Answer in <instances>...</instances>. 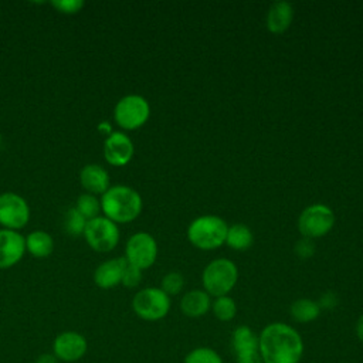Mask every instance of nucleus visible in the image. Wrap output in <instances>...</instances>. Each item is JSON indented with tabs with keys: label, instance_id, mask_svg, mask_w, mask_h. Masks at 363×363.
Wrapping results in <instances>:
<instances>
[{
	"label": "nucleus",
	"instance_id": "1",
	"mask_svg": "<svg viewBox=\"0 0 363 363\" xmlns=\"http://www.w3.org/2000/svg\"><path fill=\"white\" fill-rule=\"evenodd\" d=\"M303 347L299 332L285 322H272L258 335V352L264 363H299Z\"/></svg>",
	"mask_w": 363,
	"mask_h": 363
},
{
	"label": "nucleus",
	"instance_id": "2",
	"mask_svg": "<svg viewBox=\"0 0 363 363\" xmlns=\"http://www.w3.org/2000/svg\"><path fill=\"white\" fill-rule=\"evenodd\" d=\"M101 210L113 223H130L142 211L140 194L130 186L115 184L101 194Z\"/></svg>",
	"mask_w": 363,
	"mask_h": 363
},
{
	"label": "nucleus",
	"instance_id": "3",
	"mask_svg": "<svg viewBox=\"0 0 363 363\" xmlns=\"http://www.w3.org/2000/svg\"><path fill=\"white\" fill-rule=\"evenodd\" d=\"M228 224L218 216L206 214L194 218L187 227L189 241L199 250L207 251L225 242Z\"/></svg>",
	"mask_w": 363,
	"mask_h": 363
},
{
	"label": "nucleus",
	"instance_id": "4",
	"mask_svg": "<svg viewBox=\"0 0 363 363\" xmlns=\"http://www.w3.org/2000/svg\"><path fill=\"white\" fill-rule=\"evenodd\" d=\"M238 279V268L228 258H217L206 265L201 274L204 291L214 298L228 295Z\"/></svg>",
	"mask_w": 363,
	"mask_h": 363
},
{
	"label": "nucleus",
	"instance_id": "5",
	"mask_svg": "<svg viewBox=\"0 0 363 363\" xmlns=\"http://www.w3.org/2000/svg\"><path fill=\"white\" fill-rule=\"evenodd\" d=\"M150 116V105L147 99L138 94H129L122 96L115 108V122L126 130H133L143 126Z\"/></svg>",
	"mask_w": 363,
	"mask_h": 363
},
{
	"label": "nucleus",
	"instance_id": "6",
	"mask_svg": "<svg viewBox=\"0 0 363 363\" xmlns=\"http://www.w3.org/2000/svg\"><path fill=\"white\" fill-rule=\"evenodd\" d=\"M170 296L160 288H143L132 299L133 312L143 320L155 322L163 319L170 311Z\"/></svg>",
	"mask_w": 363,
	"mask_h": 363
},
{
	"label": "nucleus",
	"instance_id": "7",
	"mask_svg": "<svg viewBox=\"0 0 363 363\" xmlns=\"http://www.w3.org/2000/svg\"><path fill=\"white\" fill-rule=\"evenodd\" d=\"M335 225L333 210L322 203H315L303 208L298 217V230L305 238H319L326 235Z\"/></svg>",
	"mask_w": 363,
	"mask_h": 363
},
{
	"label": "nucleus",
	"instance_id": "8",
	"mask_svg": "<svg viewBox=\"0 0 363 363\" xmlns=\"http://www.w3.org/2000/svg\"><path fill=\"white\" fill-rule=\"evenodd\" d=\"M82 235L92 250L98 252H108L118 245L121 234L116 223L105 216H98L86 221Z\"/></svg>",
	"mask_w": 363,
	"mask_h": 363
},
{
	"label": "nucleus",
	"instance_id": "9",
	"mask_svg": "<svg viewBox=\"0 0 363 363\" xmlns=\"http://www.w3.org/2000/svg\"><path fill=\"white\" fill-rule=\"evenodd\" d=\"M157 258V242L152 234L139 231L132 234L125 245V259L142 271L152 267Z\"/></svg>",
	"mask_w": 363,
	"mask_h": 363
},
{
	"label": "nucleus",
	"instance_id": "10",
	"mask_svg": "<svg viewBox=\"0 0 363 363\" xmlns=\"http://www.w3.org/2000/svg\"><path fill=\"white\" fill-rule=\"evenodd\" d=\"M30 220V207L26 199L13 191L0 194V224L9 230H20Z\"/></svg>",
	"mask_w": 363,
	"mask_h": 363
},
{
	"label": "nucleus",
	"instance_id": "11",
	"mask_svg": "<svg viewBox=\"0 0 363 363\" xmlns=\"http://www.w3.org/2000/svg\"><path fill=\"white\" fill-rule=\"evenodd\" d=\"M86 350L88 342L85 336L75 330L62 332L52 342V354L65 363H72L82 359Z\"/></svg>",
	"mask_w": 363,
	"mask_h": 363
},
{
	"label": "nucleus",
	"instance_id": "12",
	"mask_svg": "<svg viewBox=\"0 0 363 363\" xmlns=\"http://www.w3.org/2000/svg\"><path fill=\"white\" fill-rule=\"evenodd\" d=\"M133 142L123 132L113 130L104 140V157L112 166L121 167L128 164L133 157Z\"/></svg>",
	"mask_w": 363,
	"mask_h": 363
},
{
	"label": "nucleus",
	"instance_id": "13",
	"mask_svg": "<svg viewBox=\"0 0 363 363\" xmlns=\"http://www.w3.org/2000/svg\"><path fill=\"white\" fill-rule=\"evenodd\" d=\"M26 252L24 237L14 230L0 228V268L16 265Z\"/></svg>",
	"mask_w": 363,
	"mask_h": 363
},
{
	"label": "nucleus",
	"instance_id": "14",
	"mask_svg": "<svg viewBox=\"0 0 363 363\" xmlns=\"http://www.w3.org/2000/svg\"><path fill=\"white\" fill-rule=\"evenodd\" d=\"M126 267L125 257H116L99 264L94 272V281L96 286L102 289H111L122 282L123 269Z\"/></svg>",
	"mask_w": 363,
	"mask_h": 363
},
{
	"label": "nucleus",
	"instance_id": "15",
	"mask_svg": "<svg viewBox=\"0 0 363 363\" xmlns=\"http://www.w3.org/2000/svg\"><path fill=\"white\" fill-rule=\"evenodd\" d=\"M79 182L91 194H104L109 186V173L98 163H88L79 170Z\"/></svg>",
	"mask_w": 363,
	"mask_h": 363
},
{
	"label": "nucleus",
	"instance_id": "16",
	"mask_svg": "<svg viewBox=\"0 0 363 363\" xmlns=\"http://www.w3.org/2000/svg\"><path fill=\"white\" fill-rule=\"evenodd\" d=\"M294 20V6L288 1H275L267 11L265 24L274 34H281L289 28Z\"/></svg>",
	"mask_w": 363,
	"mask_h": 363
},
{
	"label": "nucleus",
	"instance_id": "17",
	"mask_svg": "<svg viewBox=\"0 0 363 363\" xmlns=\"http://www.w3.org/2000/svg\"><path fill=\"white\" fill-rule=\"evenodd\" d=\"M180 309L189 318H201L211 309L210 295L204 289H191L183 295Z\"/></svg>",
	"mask_w": 363,
	"mask_h": 363
},
{
	"label": "nucleus",
	"instance_id": "18",
	"mask_svg": "<svg viewBox=\"0 0 363 363\" xmlns=\"http://www.w3.org/2000/svg\"><path fill=\"white\" fill-rule=\"evenodd\" d=\"M24 240L26 251H28L33 257L44 258L54 251V238L44 230H34L24 237Z\"/></svg>",
	"mask_w": 363,
	"mask_h": 363
},
{
	"label": "nucleus",
	"instance_id": "19",
	"mask_svg": "<svg viewBox=\"0 0 363 363\" xmlns=\"http://www.w3.org/2000/svg\"><path fill=\"white\" fill-rule=\"evenodd\" d=\"M320 306L318 301H312L309 298H299L294 301L289 306V313L292 319L298 323H309L318 319L320 315Z\"/></svg>",
	"mask_w": 363,
	"mask_h": 363
},
{
	"label": "nucleus",
	"instance_id": "20",
	"mask_svg": "<svg viewBox=\"0 0 363 363\" xmlns=\"http://www.w3.org/2000/svg\"><path fill=\"white\" fill-rule=\"evenodd\" d=\"M252 242H254V235L248 225H245L242 223L228 225L225 244L230 248H233L235 251H245L252 245Z\"/></svg>",
	"mask_w": 363,
	"mask_h": 363
},
{
	"label": "nucleus",
	"instance_id": "21",
	"mask_svg": "<svg viewBox=\"0 0 363 363\" xmlns=\"http://www.w3.org/2000/svg\"><path fill=\"white\" fill-rule=\"evenodd\" d=\"M231 347L235 354L247 350H255L258 349V335L250 326H237L231 335Z\"/></svg>",
	"mask_w": 363,
	"mask_h": 363
},
{
	"label": "nucleus",
	"instance_id": "22",
	"mask_svg": "<svg viewBox=\"0 0 363 363\" xmlns=\"http://www.w3.org/2000/svg\"><path fill=\"white\" fill-rule=\"evenodd\" d=\"M211 311H213L214 316L218 320L228 322V320H233V318L235 316L237 305H235V301L231 296L224 295V296L216 298L211 302Z\"/></svg>",
	"mask_w": 363,
	"mask_h": 363
},
{
	"label": "nucleus",
	"instance_id": "23",
	"mask_svg": "<svg viewBox=\"0 0 363 363\" xmlns=\"http://www.w3.org/2000/svg\"><path fill=\"white\" fill-rule=\"evenodd\" d=\"M85 224H86V218L82 217V214L75 207H69L65 211L62 225H64V231L71 237L82 235L85 230Z\"/></svg>",
	"mask_w": 363,
	"mask_h": 363
},
{
	"label": "nucleus",
	"instance_id": "24",
	"mask_svg": "<svg viewBox=\"0 0 363 363\" xmlns=\"http://www.w3.org/2000/svg\"><path fill=\"white\" fill-rule=\"evenodd\" d=\"M74 207L86 218V221L98 217L101 213V201L91 193L79 194Z\"/></svg>",
	"mask_w": 363,
	"mask_h": 363
},
{
	"label": "nucleus",
	"instance_id": "25",
	"mask_svg": "<svg viewBox=\"0 0 363 363\" xmlns=\"http://www.w3.org/2000/svg\"><path fill=\"white\" fill-rule=\"evenodd\" d=\"M184 363H224V362H223L221 356L214 349L200 346V347L190 350L186 354Z\"/></svg>",
	"mask_w": 363,
	"mask_h": 363
},
{
	"label": "nucleus",
	"instance_id": "26",
	"mask_svg": "<svg viewBox=\"0 0 363 363\" xmlns=\"http://www.w3.org/2000/svg\"><path fill=\"white\" fill-rule=\"evenodd\" d=\"M183 286H184V278H183V275L180 272H176V271L167 272L162 278V282H160V289L164 294H167L169 296L180 294Z\"/></svg>",
	"mask_w": 363,
	"mask_h": 363
},
{
	"label": "nucleus",
	"instance_id": "27",
	"mask_svg": "<svg viewBox=\"0 0 363 363\" xmlns=\"http://www.w3.org/2000/svg\"><path fill=\"white\" fill-rule=\"evenodd\" d=\"M142 281V269L129 264L126 261V267L123 269V275H122V285H125L126 288H135L140 284Z\"/></svg>",
	"mask_w": 363,
	"mask_h": 363
},
{
	"label": "nucleus",
	"instance_id": "28",
	"mask_svg": "<svg viewBox=\"0 0 363 363\" xmlns=\"http://www.w3.org/2000/svg\"><path fill=\"white\" fill-rule=\"evenodd\" d=\"M54 9L64 14H75L82 10L84 0H51Z\"/></svg>",
	"mask_w": 363,
	"mask_h": 363
},
{
	"label": "nucleus",
	"instance_id": "29",
	"mask_svg": "<svg viewBox=\"0 0 363 363\" xmlns=\"http://www.w3.org/2000/svg\"><path fill=\"white\" fill-rule=\"evenodd\" d=\"M294 250L299 258H309L315 254V242H313V240L303 237L296 241Z\"/></svg>",
	"mask_w": 363,
	"mask_h": 363
},
{
	"label": "nucleus",
	"instance_id": "30",
	"mask_svg": "<svg viewBox=\"0 0 363 363\" xmlns=\"http://www.w3.org/2000/svg\"><path fill=\"white\" fill-rule=\"evenodd\" d=\"M235 356H237V363H264L258 349L241 352V353H237Z\"/></svg>",
	"mask_w": 363,
	"mask_h": 363
},
{
	"label": "nucleus",
	"instance_id": "31",
	"mask_svg": "<svg viewBox=\"0 0 363 363\" xmlns=\"http://www.w3.org/2000/svg\"><path fill=\"white\" fill-rule=\"evenodd\" d=\"M318 303H319L320 309H333L337 305V296L333 292H325V294H322Z\"/></svg>",
	"mask_w": 363,
	"mask_h": 363
},
{
	"label": "nucleus",
	"instance_id": "32",
	"mask_svg": "<svg viewBox=\"0 0 363 363\" xmlns=\"http://www.w3.org/2000/svg\"><path fill=\"white\" fill-rule=\"evenodd\" d=\"M35 363H58V359L52 353H43L37 357Z\"/></svg>",
	"mask_w": 363,
	"mask_h": 363
},
{
	"label": "nucleus",
	"instance_id": "33",
	"mask_svg": "<svg viewBox=\"0 0 363 363\" xmlns=\"http://www.w3.org/2000/svg\"><path fill=\"white\" fill-rule=\"evenodd\" d=\"M356 336L363 343V313L357 318V322H356Z\"/></svg>",
	"mask_w": 363,
	"mask_h": 363
},
{
	"label": "nucleus",
	"instance_id": "34",
	"mask_svg": "<svg viewBox=\"0 0 363 363\" xmlns=\"http://www.w3.org/2000/svg\"><path fill=\"white\" fill-rule=\"evenodd\" d=\"M0 143H1V135H0Z\"/></svg>",
	"mask_w": 363,
	"mask_h": 363
}]
</instances>
